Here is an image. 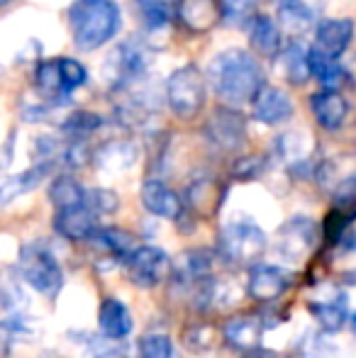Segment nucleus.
<instances>
[{
	"mask_svg": "<svg viewBox=\"0 0 356 358\" xmlns=\"http://www.w3.org/2000/svg\"><path fill=\"white\" fill-rule=\"evenodd\" d=\"M213 266H215L213 251L190 249V251L178 254L176 259L171 261V275L178 285L195 287L213 275Z\"/></svg>",
	"mask_w": 356,
	"mask_h": 358,
	"instance_id": "14",
	"label": "nucleus"
},
{
	"mask_svg": "<svg viewBox=\"0 0 356 358\" xmlns=\"http://www.w3.org/2000/svg\"><path fill=\"white\" fill-rule=\"evenodd\" d=\"M142 205L147 208V213L162 220H180V215L185 213V205L176 190L154 178L142 185Z\"/></svg>",
	"mask_w": 356,
	"mask_h": 358,
	"instance_id": "15",
	"label": "nucleus"
},
{
	"mask_svg": "<svg viewBox=\"0 0 356 358\" xmlns=\"http://www.w3.org/2000/svg\"><path fill=\"white\" fill-rule=\"evenodd\" d=\"M310 312H313V317L318 320L320 329L339 331L344 327V322H347V315H349L347 292H342L339 287H334V290H329V295L310 302Z\"/></svg>",
	"mask_w": 356,
	"mask_h": 358,
	"instance_id": "19",
	"label": "nucleus"
},
{
	"mask_svg": "<svg viewBox=\"0 0 356 358\" xmlns=\"http://www.w3.org/2000/svg\"><path fill=\"white\" fill-rule=\"evenodd\" d=\"M249 42L262 57H278L283 49V32L266 15H257L249 24Z\"/></svg>",
	"mask_w": 356,
	"mask_h": 358,
	"instance_id": "24",
	"label": "nucleus"
},
{
	"mask_svg": "<svg viewBox=\"0 0 356 358\" xmlns=\"http://www.w3.org/2000/svg\"><path fill=\"white\" fill-rule=\"evenodd\" d=\"M49 171H52V161H39V164L32 166V169L5 178L3 183H0V205H8V203H13L15 198H20V195L34 190L44 178H47Z\"/></svg>",
	"mask_w": 356,
	"mask_h": 358,
	"instance_id": "22",
	"label": "nucleus"
},
{
	"mask_svg": "<svg viewBox=\"0 0 356 358\" xmlns=\"http://www.w3.org/2000/svg\"><path fill=\"white\" fill-rule=\"evenodd\" d=\"M264 171V161L259 159V156H244V159H239L237 164H234L232 173L237 176V178H257L259 173Z\"/></svg>",
	"mask_w": 356,
	"mask_h": 358,
	"instance_id": "39",
	"label": "nucleus"
},
{
	"mask_svg": "<svg viewBox=\"0 0 356 358\" xmlns=\"http://www.w3.org/2000/svg\"><path fill=\"white\" fill-rule=\"evenodd\" d=\"M139 358H173V344L166 334H147L139 341Z\"/></svg>",
	"mask_w": 356,
	"mask_h": 358,
	"instance_id": "36",
	"label": "nucleus"
},
{
	"mask_svg": "<svg viewBox=\"0 0 356 358\" xmlns=\"http://www.w3.org/2000/svg\"><path fill=\"white\" fill-rule=\"evenodd\" d=\"M290 117H293V100H290V95L280 88H266L264 85L262 93L254 100V120L273 127V124L288 122Z\"/></svg>",
	"mask_w": 356,
	"mask_h": 358,
	"instance_id": "17",
	"label": "nucleus"
},
{
	"mask_svg": "<svg viewBox=\"0 0 356 358\" xmlns=\"http://www.w3.org/2000/svg\"><path fill=\"white\" fill-rule=\"evenodd\" d=\"M10 3V0H0V8H3V5H8Z\"/></svg>",
	"mask_w": 356,
	"mask_h": 358,
	"instance_id": "44",
	"label": "nucleus"
},
{
	"mask_svg": "<svg viewBox=\"0 0 356 358\" xmlns=\"http://www.w3.org/2000/svg\"><path fill=\"white\" fill-rule=\"evenodd\" d=\"M127 275L137 287H157L171 275V259L157 246H137L124 261Z\"/></svg>",
	"mask_w": 356,
	"mask_h": 358,
	"instance_id": "9",
	"label": "nucleus"
},
{
	"mask_svg": "<svg viewBox=\"0 0 356 358\" xmlns=\"http://www.w3.org/2000/svg\"><path fill=\"white\" fill-rule=\"evenodd\" d=\"M95 236H98V241L105 246V249L110 251V254L115 256V259L120 261H127L129 254H132L134 249H137V239H134L129 231L124 229H118V227H105V229H98L95 231Z\"/></svg>",
	"mask_w": 356,
	"mask_h": 358,
	"instance_id": "32",
	"label": "nucleus"
},
{
	"mask_svg": "<svg viewBox=\"0 0 356 358\" xmlns=\"http://www.w3.org/2000/svg\"><path fill=\"white\" fill-rule=\"evenodd\" d=\"M276 154L288 169L298 171L310 161V137L305 132H283L276 139Z\"/></svg>",
	"mask_w": 356,
	"mask_h": 358,
	"instance_id": "27",
	"label": "nucleus"
},
{
	"mask_svg": "<svg viewBox=\"0 0 356 358\" xmlns=\"http://www.w3.org/2000/svg\"><path fill=\"white\" fill-rule=\"evenodd\" d=\"M205 137L220 151H239L247 142V120L237 108L222 105L210 115L205 124Z\"/></svg>",
	"mask_w": 356,
	"mask_h": 358,
	"instance_id": "8",
	"label": "nucleus"
},
{
	"mask_svg": "<svg viewBox=\"0 0 356 358\" xmlns=\"http://www.w3.org/2000/svg\"><path fill=\"white\" fill-rule=\"evenodd\" d=\"M278 71L283 78L293 85L308 83L310 76V49H305L300 42H293L278 52Z\"/></svg>",
	"mask_w": 356,
	"mask_h": 358,
	"instance_id": "23",
	"label": "nucleus"
},
{
	"mask_svg": "<svg viewBox=\"0 0 356 358\" xmlns=\"http://www.w3.org/2000/svg\"><path fill=\"white\" fill-rule=\"evenodd\" d=\"M88 358H127V346L120 344V339H93L88 344Z\"/></svg>",
	"mask_w": 356,
	"mask_h": 358,
	"instance_id": "38",
	"label": "nucleus"
},
{
	"mask_svg": "<svg viewBox=\"0 0 356 358\" xmlns=\"http://www.w3.org/2000/svg\"><path fill=\"white\" fill-rule=\"evenodd\" d=\"M310 108L318 120V124L327 132H334L344 124L349 115V103L344 100V95L339 90H320L310 98Z\"/></svg>",
	"mask_w": 356,
	"mask_h": 358,
	"instance_id": "18",
	"label": "nucleus"
},
{
	"mask_svg": "<svg viewBox=\"0 0 356 358\" xmlns=\"http://www.w3.org/2000/svg\"><path fill=\"white\" fill-rule=\"evenodd\" d=\"M205 80L213 93L229 108H242L257 100L264 88V69L247 49H225L208 64Z\"/></svg>",
	"mask_w": 356,
	"mask_h": 358,
	"instance_id": "1",
	"label": "nucleus"
},
{
	"mask_svg": "<svg viewBox=\"0 0 356 358\" xmlns=\"http://www.w3.org/2000/svg\"><path fill=\"white\" fill-rule=\"evenodd\" d=\"M225 339H227L229 346L239 351H249L262 346V336H264V322L259 317H234L225 324L222 329Z\"/></svg>",
	"mask_w": 356,
	"mask_h": 358,
	"instance_id": "21",
	"label": "nucleus"
},
{
	"mask_svg": "<svg viewBox=\"0 0 356 358\" xmlns=\"http://www.w3.org/2000/svg\"><path fill=\"white\" fill-rule=\"evenodd\" d=\"M20 273L39 295L54 297L64 285V273L57 256L39 244H29L20 254Z\"/></svg>",
	"mask_w": 356,
	"mask_h": 358,
	"instance_id": "6",
	"label": "nucleus"
},
{
	"mask_svg": "<svg viewBox=\"0 0 356 358\" xmlns=\"http://www.w3.org/2000/svg\"><path fill=\"white\" fill-rule=\"evenodd\" d=\"M354 39V22L349 17L342 20H320L315 27V52L329 59H339L349 49Z\"/></svg>",
	"mask_w": 356,
	"mask_h": 358,
	"instance_id": "13",
	"label": "nucleus"
},
{
	"mask_svg": "<svg viewBox=\"0 0 356 358\" xmlns=\"http://www.w3.org/2000/svg\"><path fill=\"white\" fill-rule=\"evenodd\" d=\"M318 244V224L310 217H290L276 234V254L285 264H303Z\"/></svg>",
	"mask_w": 356,
	"mask_h": 358,
	"instance_id": "7",
	"label": "nucleus"
},
{
	"mask_svg": "<svg viewBox=\"0 0 356 358\" xmlns=\"http://www.w3.org/2000/svg\"><path fill=\"white\" fill-rule=\"evenodd\" d=\"M222 3V20L232 27H249L259 15V0H220Z\"/></svg>",
	"mask_w": 356,
	"mask_h": 358,
	"instance_id": "33",
	"label": "nucleus"
},
{
	"mask_svg": "<svg viewBox=\"0 0 356 358\" xmlns=\"http://www.w3.org/2000/svg\"><path fill=\"white\" fill-rule=\"evenodd\" d=\"M103 124V117L95 113H86V110H78V113H71L66 120H64L62 129L69 139H86L95 129H100Z\"/></svg>",
	"mask_w": 356,
	"mask_h": 358,
	"instance_id": "34",
	"label": "nucleus"
},
{
	"mask_svg": "<svg viewBox=\"0 0 356 358\" xmlns=\"http://www.w3.org/2000/svg\"><path fill=\"white\" fill-rule=\"evenodd\" d=\"M49 200H52V205L57 210L81 205L86 203V188L76 178H71V176H59L49 185Z\"/></svg>",
	"mask_w": 356,
	"mask_h": 358,
	"instance_id": "31",
	"label": "nucleus"
},
{
	"mask_svg": "<svg viewBox=\"0 0 356 358\" xmlns=\"http://www.w3.org/2000/svg\"><path fill=\"white\" fill-rule=\"evenodd\" d=\"M34 83H37L39 93L47 100L57 103V100L69 98V93L64 90V80H62V71H59V59H52V62H42L34 71Z\"/></svg>",
	"mask_w": 356,
	"mask_h": 358,
	"instance_id": "29",
	"label": "nucleus"
},
{
	"mask_svg": "<svg viewBox=\"0 0 356 358\" xmlns=\"http://www.w3.org/2000/svg\"><path fill=\"white\" fill-rule=\"evenodd\" d=\"M290 287V278L285 271L271 264H254L249 266V278H247V292L252 300L262 302V305H271V302L280 300L285 290Z\"/></svg>",
	"mask_w": 356,
	"mask_h": 358,
	"instance_id": "10",
	"label": "nucleus"
},
{
	"mask_svg": "<svg viewBox=\"0 0 356 358\" xmlns=\"http://www.w3.org/2000/svg\"><path fill=\"white\" fill-rule=\"evenodd\" d=\"M244 358H280V356L273 354V351H269V349H262V346H257V349L244 351Z\"/></svg>",
	"mask_w": 356,
	"mask_h": 358,
	"instance_id": "42",
	"label": "nucleus"
},
{
	"mask_svg": "<svg viewBox=\"0 0 356 358\" xmlns=\"http://www.w3.org/2000/svg\"><path fill=\"white\" fill-rule=\"evenodd\" d=\"M178 20L190 32H210L222 22L220 0H178Z\"/></svg>",
	"mask_w": 356,
	"mask_h": 358,
	"instance_id": "16",
	"label": "nucleus"
},
{
	"mask_svg": "<svg viewBox=\"0 0 356 358\" xmlns=\"http://www.w3.org/2000/svg\"><path fill=\"white\" fill-rule=\"evenodd\" d=\"M276 24L290 37L310 32L318 24L315 0H276Z\"/></svg>",
	"mask_w": 356,
	"mask_h": 358,
	"instance_id": "11",
	"label": "nucleus"
},
{
	"mask_svg": "<svg viewBox=\"0 0 356 358\" xmlns=\"http://www.w3.org/2000/svg\"><path fill=\"white\" fill-rule=\"evenodd\" d=\"M185 341H188L185 346H188L190 351H195V354H203V351H208L210 344H213L208 327H195V329H190L188 336H185Z\"/></svg>",
	"mask_w": 356,
	"mask_h": 358,
	"instance_id": "40",
	"label": "nucleus"
},
{
	"mask_svg": "<svg viewBox=\"0 0 356 358\" xmlns=\"http://www.w3.org/2000/svg\"><path fill=\"white\" fill-rule=\"evenodd\" d=\"M120 8L113 0H76L69 10L71 37L81 52L105 47L120 32Z\"/></svg>",
	"mask_w": 356,
	"mask_h": 358,
	"instance_id": "2",
	"label": "nucleus"
},
{
	"mask_svg": "<svg viewBox=\"0 0 356 358\" xmlns=\"http://www.w3.org/2000/svg\"><path fill=\"white\" fill-rule=\"evenodd\" d=\"M86 205L93 210L95 215H113L115 210H118L120 200L113 190L93 188V190H86Z\"/></svg>",
	"mask_w": 356,
	"mask_h": 358,
	"instance_id": "37",
	"label": "nucleus"
},
{
	"mask_svg": "<svg viewBox=\"0 0 356 358\" xmlns=\"http://www.w3.org/2000/svg\"><path fill=\"white\" fill-rule=\"evenodd\" d=\"M149 66H152V49L137 37H129L108 54V62L103 64V78L110 83V88L124 90L139 83L147 76Z\"/></svg>",
	"mask_w": 356,
	"mask_h": 358,
	"instance_id": "3",
	"label": "nucleus"
},
{
	"mask_svg": "<svg viewBox=\"0 0 356 358\" xmlns=\"http://www.w3.org/2000/svg\"><path fill=\"white\" fill-rule=\"evenodd\" d=\"M54 229L69 241H83L93 239L98 227V215L88 208L86 203L71 205V208H62L54 215Z\"/></svg>",
	"mask_w": 356,
	"mask_h": 358,
	"instance_id": "12",
	"label": "nucleus"
},
{
	"mask_svg": "<svg viewBox=\"0 0 356 358\" xmlns=\"http://www.w3.org/2000/svg\"><path fill=\"white\" fill-rule=\"evenodd\" d=\"M337 246L342 251H356V222H347V227L337 239Z\"/></svg>",
	"mask_w": 356,
	"mask_h": 358,
	"instance_id": "41",
	"label": "nucleus"
},
{
	"mask_svg": "<svg viewBox=\"0 0 356 358\" xmlns=\"http://www.w3.org/2000/svg\"><path fill=\"white\" fill-rule=\"evenodd\" d=\"M59 71H62L64 90H66L69 95L76 88H81V85H86V80H88L86 66H83L81 62H76V59H59Z\"/></svg>",
	"mask_w": 356,
	"mask_h": 358,
	"instance_id": "35",
	"label": "nucleus"
},
{
	"mask_svg": "<svg viewBox=\"0 0 356 358\" xmlns=\"http://www.w3.org/2000/svg\"><path fill=\"white\" fill-rule=\"evenodd\" d=\"M98 324H100V334L108 336V339H127L129 331L134 327L132 312L124 302L115 300V297H108L103 300L98 312Z\"/></svg>",
	"mask_w": 356,
	"mask_h": 358,
	"instance_id": "20",
	"label": "nucleus"
},
{
	"mask_svg": "<svg viewBox=\"0 0 356 358\" xmlns=\"http://www.w3.org/2000/svg\"><path fill=\"white\" fill-rule=\"evenodd\" d=\"M310 76L318 78L325 90H342L349 83V73L339 59H329L315 49H310Z\"/></svg>",
	"mask_w": 356,
	"mask_h": 358,
	"instance_id": "25",
	"label": "nucleus"
},
{
	"mask_svg": "<svg viewBox=\"0 0 356 358\" xmlns=\"http://www.w3.org/2000/svg\"><path fill=\"white\" fill-rule=\"evenodd\" d=\"M205 76L198 66H180L166 80V105L178 120H195L205 108Z\"/></svg>",
	"mask_w": 356,
	"mask_h": 358,
	"instance_id": "5",
	"label": "nucleus"
},
{
	"mask_svg": "<svg viewBox=\"0 0 356 358\" xmlns=\"http://www.w3.org/2000/svg\"><path fill=\"white\" fill-rule=\"evenodd\" d=\"M139 20L147 32H162L171 22V5L169 0H132Z\"/></svg>",
	"mask_w": 356,
	"mask_h": 358,
	"instance_id": "30",
	"label": "nucleus"
},
{
	"mask_svg": "<svg viewBox=\"0 0 356 358\" xmlns=\"http://www.w3.org/2000/svg\"><path fill=\"white\" fill-rule=\"evenodd\" d=\"M352 324H354V331H356V312H354V317H352Z\"/></svg>",
	"mask_w": 356,
	"mask_h": 358,
	"instance_id": "43",
	"label": "nucleus"
},
{
	"mask_svg": "<svg viewBox=\"0 0 356 358\" xmlns=\"http://www.w3.org/2000/svg\"><path fill=\"white\" fill-rule=\"evenodd\" d=\"M266 251V234L252 220H234L220 229V254L234 266H254Z\"/></svg>",
	"mask_w": 356,
	"mask_h": 358,
	"instance_id": "4",
	"label": "nucleus"
},
{
	"mask_svg": "<svg viewBox=\"0 0 356 358\" xmlns=\"http://www.w3.org/2000/svg\"><path fill=\"white\" fill-rule=\"evenodd\" d=\"M222 203V190L213 178H198L195 183H190L188 188V205L198 215L208 217L218 210V205Z\"/></svg>",
	"mask_w": 356,
	"mask_h": 358,
	"instance_id": "28",
	"label": "nucleus"
},
{
	"mask_svg": "<svg viewBox=\"0 0 356 358\" xmlns=\"http://www.w3.org/2000/svg\"><path fill=\"white\" fill-rule=\"evenodd\" d=\"M134 161H137V146L132 142H108L95 154L98 169L108 171V173H122V171L132 169Z\"/></svg>",
	"mask_w": 356,
	"mask_h": 358,
	"instance_id": "26",
	"label": "nucleus"
}]
</instances>
